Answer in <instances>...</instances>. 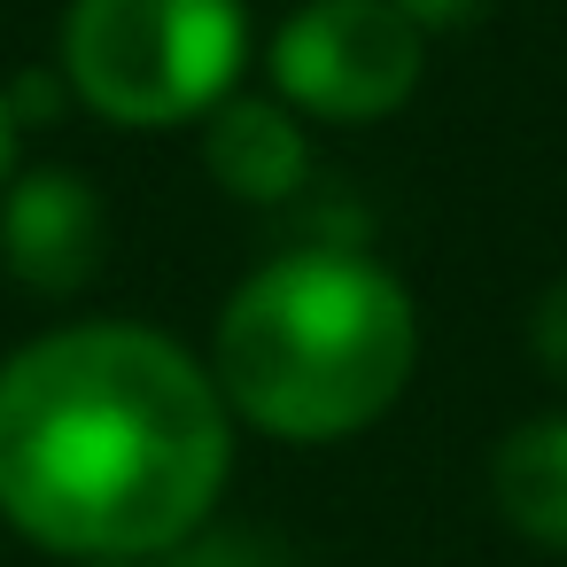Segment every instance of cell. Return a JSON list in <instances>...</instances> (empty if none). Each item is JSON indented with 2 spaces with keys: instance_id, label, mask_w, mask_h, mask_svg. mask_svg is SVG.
Instances as JSON below:
<instances>
[{
  "instance_id": "1",
  "label": "cell",
  "mask_w": 567,
  "mask_h": 567,
  "mask_svg": "<svg viewBox=\"0 0 567 567\" xmlns=\"http://www.w3.org/2000/svg\"><path fill=\"white\" fill-rule=\"evenodd\" d=\"M234 466L203 358L133 319H79L0 365V520L63 559L179 551Z\"/></svg>"
},
{
  "instance_id": "2",
  "label": "cell",
  "mask_w": 567,
  "mask_h": 567,
  "mask_svg": "<svg viewBox=\"0 0 567 567\" xmlns=\"http://www.w3.org/2000/svg\"><path fill=\"white\" fill-rule=\"evenodd\" d=\"M420 365V311L365 249H288L257 265L210 342V381L234 420L280 443H342L373 427Z\"/></svg>"
},
{
  "instance_id": "3",
  "label": "cell",
  "mask_w": 567,
  "mask_h": 567,
  "mask_svg": "<svg viewBox=\"0 0 567 567\" xmlns=\"http://www.w3.org/2000/svg\"><path fill=\"white\" fill-rule=\"evenodd\" d=\"M249 55L241 0H71L55 71L71 94L133 133L210 117Z\"/></svg>"
},
{
  "instance_id": "4",
  "label": "cell",
  "mask_w": 567,
  "mask_h": 567,
  "mask_svg": "<svg viewBox=\"0 0 567 567\" xmlns=\"http://www.w3.org/2000/svg\"><path fill=\"white\" fill-rule=\"evenodd\" d=\"M427 32L389 0H311L272 40V94L311 125H381L420 94Z\"/></svg>"
},
{
  "instance_id": "5",
  "label": "cell",
  "mask_w": 567,
  "mask_h": 567,
  "mask_svg": "<svg viewBox=\"0 0 567 567\" xmlns=\"http://www.w3.org/2000/svg\"><path fill=\"white\" fill-rule=\"evenodd\" d=\"M102 257H110V210L79 172L40 164L0 187V265H9V280H24L32 296H79L102 272Z\"/></svg>"
},
{
  "instance_id": "6",
  "label": "cell",
  "mask_w": 567,
  "mask_h": 567,
  "mask_svg": "<svg viewBox=\"0 0 567 567\" xmlns=\"http://www.w3.org/2000/svg\"><path fill=\"white\" fill-rule=\"evenodd\" d=\"M203 164L234 203H288L311 187V133L280 94H226L203 117Z\"/></svg>"
},
{
  "instance_id": "7",
  "label": "cell",
  "mask_w": 567,
  "mask_h": 567,
  "mask_svg": "<svg viewBox=\"0 0 567 567\" xmlns=\"http://www.w3.org/2000/svg\"><path fill=\"white\" fill-rule=\"evenodd\" d=\"M489 497L528 544L567 551V412L520 420L489 451Z\"/></svg>"
},
{
  "instance_id": "8",
  "label": "cell",
  "mask_w": 567,
  "mask_h": 567,
  "mask_svg": "<svg viewBox=\"0 0 567 567\" xmlns=\"http://www.w3.org/2000/svg\"><path fill=\"white\" fill-rule=\"evenodd\" d=\"M528 350H536V365H544V373H559V381H567V272L536 296V311H528Z\"/></svg>"
},
{
  "instance_id": "9",
  "label": "cell",
  "mask_w": 567,
  "mask_h": 567,
  "mask_svg": "<svg viewBox=\"0 0 567 567\" xmlns=\"http://www.w3.org/2000/svg\"><path fill=\"white\" fill-rule=\"evenodd\" d=\"M63 94H71L63 71H24V79L9 86V110H17V125H48V117L63 110Z\"/></svg>"
},
{
  "instance_id": "10",
  "label": "cell",
  "mask_w": 567,
  "mask_h": 567,
  "mask_svg": "<svg viewBox=\"0 0 567 567\" xmlns=\"http://www.w3.org/2000/svg\"><path fill=\"white\" fill-rule=\"evenodd\" d=\"M172 567H288L272 544H249V536H218V544H187Z\"/></svg>"
},
{
  "instance_id": "11",
  "label": "cell",
  "mask_w": 567,
  "mask_h": 567,
  "mask_svg": "<svg viewBox=\"0 0 567 567\" xmlns=\"http://www.w3.org/2000/svg\"><path fill=\"white\" fill-rule=\"evenodd\" d=\"M389 9H396V17H412L420 32H451V24H474L489 0H389Z\"/></svg>"
},
{
  "instance_id": "12",
  "label": "cell",
  "mask_w": 567,
  "mask_h": 567,
  "mask_svg": "<svg viewBox=\"0 0 567 567\" xmlns=\"http://www.w3.org/2000/svg\"><path fill=\"white\" fill-rule=\"evenodd\" d=\"M17 179V110H9V86H0V187Z\"/></svg>"
},
{
  "instance_id": "13",
  "label": "cell",
  "mask_w": 567,
  "mask_h": 567,
  "mask_svg": "<svg viewBox=\"0 0 567 567\" xmlns=\"http://www.w3.org/2000/svg\"><path fill=\"white\" fill-rule=\"evenodd\" d=\"M102 567H141V559H102Z\"/></svg>"
}]
</instances>
